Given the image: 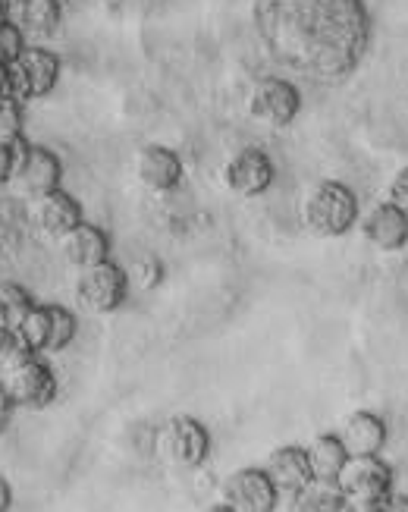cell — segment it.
I'll use <instances>...</instances> for the list:
<instances>
[{"mask_svg": "<svg viewBox=\"0 0 408 512\" xmlns=\"http://www.w3.org/2000/svg\"><path fill=\"white\" fill-rule=\"evenodd\" d=\"M57 377L38 352L19 346L13 333L0 337V393L10 406L48 409L57 399Z\"/></svg>", "mask_w": 408, "mask_h": 512, "instance_id": "6da1fadb", "label": "cell"}, {"mask_svg": "<svg viewBox=\"0 0 408 512\" xmlns=\"http://www.w3.org/2000/svg\"><path fill=\"white\" fill-rule=\"evenodd\" d=\"M302 224L314 236H346L358 224V198L346 183H317L302 202Z\"/></svg>", "mask_w": 408, "mask_h": 512, "instance_id": "7a4b0ae2", "label": "cell"}, {"mask_svg": "<svg viewBox=\"0 0 408 512\" xmlns=\"http://www.w3.org/2000/svg\"><path fill=\"white\" fill-rule=\"evenodd\" d=\"M339 487L346 494V509L371 512L380 509L393 491V469L377 456H349V462L339 472Z\"/></svg>", "mask_w": 408, "mask_h": 512, "instance_id": "3957f363", "label": "cell"}, {"mask_svg": "<svg viewBox=\"0 0 408 512\" xmlns=\"http://www.w3.org/2000/svg\"><path fill=\"white\" fill-rule=\"evenodd\" d=\"M60 79V57L48 48L29 44L10 66H7V95L16 101L48 98Z\"/></svg>", "mask_w": 408, "mask_h": 512, "instance_id": "277c9868", "label": "cell"}, {"mask_svg": "<svg viewBox=\"0 0 408 512\" xmlns=\"http://www.w3.org/2000/svg\"><path fill=\"white\" fill-rule=\"evenodd\" d=\"M211 453V434L192 415H176L157 431V456L173 469L192 472L208 459Z\"/></svg>", "mask_w": 408, "mask_h": 512, "instance_id": "5b68a950", "label": "cell"}, {"mask_svg": "<svg viewBox=\"0 0 408 512\" xmlns=\"http://www.w3.org/2000/svg\"><path fill=\"white\" fill-rule=\"evenodd\" d=\"M16 170H13V180L10 189L32 202V198L51 192L60 186V176H63V164L60 158L44 145H29L26 139H19L16 145Z\"/></svg>", "mask_w": 408, "mask_h": 512, "instance_id": "8992f818", "label": "cell"}, {"mask_svg": "<svg viewBox=\"0 0 408 512\" xmlns=\"http://www.w3.org/2000/svg\"><path fill=\"white\" fill-rule=\"evenodd\" d=\"M248 114L252 120L283 129L299 117L302 110V92L283 76H264L248 88Z\"/></svg>", "mask_w": 408, "mask_h": 512, "instance_id": "52a82bcc", "label": "cell"}, {"mask_svg": "<svg viewBox=\"0 0 408 512\" xmlns=\"http://www.w3.org/2000/svg\"><path fill=\"white\" fill-rule=\"evenodd\" d=\"M126 293H129V274L120 264H113L110 258L79 271L76 296L82 299V305L88 311H98V315L117 311L126 302Z\"/></svg>", "mask_w": 408, "mask_h": 512, "instance_id": "ba28073f", "label": "cell"}, {"mask_svg": "<svg viewBox=\"0 0 408 512\" xmlns=\"http://www.w3.org/2000/svg\"><path fill=\"white\" fill-rule=\"evenodd\" d=\"M220 503L230 512H270L277 509V487L264 469H236L220 484Z\"/></svg>", "mask_w": 408, "mask_h": 512, "instance_id": "9c48e42d", "label": "cell"}, {"mask_svg": "<svg viewBox=\"0 0 408 512\" xmlns=\"http://www.w3.org/2000/svg\"><path fill=\"white\" fill-rule=\"evenodd\" d=\"M223 183L239 198H258L274 183V161L261 148H242L226 161Z\"/></svg>", "mask_w": 408, "mask_h": 512, "instance_id": "30bf717a", "label": "cell"}, {"mask_svg": "<svg viewBox=\"0 0 408 512\" xmlns=\"http://www.w3.org/2000/svg\"><path fill=\"white\" fill-rule=\"evenodd\" d=\"M29 220H32V227L41 236L60 239L63 233H70L73 227H79L85 217H82V205L76 202V198L57 186L51 192L32 198V202H29Z\"/></svg>", "mask_w": 408, "mask_h": 512, "instance_id": "8fae6325", "label": "cell"}, {"mask_svg": "<svg viewBox=\"0 0 408 512\" xmlns=\"http://www.w3.org/2000/svg\"><path fill=\"white\" fill-rule=\"evenodd\" d=\"M264 472L277 487V509H283V506L292 509L296 494L314 478L305 447H280V450H274L264 462Z\"/></svg>", "mask_w": 408, "mask_h": 512, "instance_id": "7c38bea8", "label": "cell"}, {"mask_svg": "<svg viewBox=\"0 0 408 512\" xmlns=\"http://www.w3.org/2000/svg\"><path fill=\"white\" fill-rule=\"evenodd\" d=\"M183 158L167 145H145L135 154V176L151 192H173L183 183Z\"/></svg>", "mask_w": 408, "mask_h": 512, "instance_id": "4fadbf2b", "label": "cell"}, {"mask_svg": "<svg viewBox=\"0 0 408 512\" xmlns=\"http://www.w3.org/2000/svg\"><path fill=\"white\" fill-rule=\"evenodd\" d=\"M361 233L380 252H399L408 246V214L393 202H383L361 220Z\"/></svg>", "mask_w": 408, "mask_h": 512, "instance_id": "5bb4252c", "label": "cell"}, {"mask_svg": "<svg viewBox=\"0 0 408 512\" xmlns=\"http://www.w3.org/2000/svg\"><path fill=\"white\" fill-rule=\"evenodd\" d=\"M57 249L63 255V261L76 267V271H82V267H92L98 261H107L110 258V236L95 227V224H82L73 227L70 233H63L57 239Z\"/></svg>", "mask_w": 408, "mask_h": 512, "instance_id": "9a60e30c", "label": "cell"}, {"mask_svg": "<svg viewBox=\"0 0 408 512\" xmlns=\"http://www.w3.org/2000/svg\"><path fill=\"white\" fill-rule=\"evenodd\" d=\"M339 440L349 456H377L387 447V421L374 412H352L339 428Z\"/></svg>", "mask_w": 408, "mask_h": 512, "instance_id": "2e32d148", "label": "cell"}, {"mask_svg": "<svg viewBox=\"0 0 408 512\" xmlns=\"http://www.w3.org/2000/svg\"><path fill=\"white\" fill-rule=\"evenodd\" d=\"M13 13H16L13 22L26 32V38H51L63 19L60 0H19Z\"/></svg>", "mask_w": 408, "mask_h": 512, "instance_id": "e0dca14e", "label": "cell"}, {"mask_svg": "<svg viewBox=\"0 0 408 512\" xmlns=\"http://www.w3.org/2000/svg\"><path fill=\"white\" fill-rule=\"evenodd\" d=\"M308 465L314 478H339V472H343V465L349 462V450L346 443L339 440V434H317L308 447Z\"/></svg>", "mask_w": 408, "mask_h": 512, "instance_id": "ac0fdd59", "label": "cell"}, {"mask_svg": "<svg viewBox=\"0 0 408 512\" xmlns=\"http://www.w3.org/2000/svg\"><path fill=\"white\" fill-rule=\"evenodd\" d=\"M299 512H339L346 509V494L336 478H311L292 500Z\"/></svg>", "mask_w": 408, "mask_h": 512, "instance_id": "d6986e66", "label": "cell"}, {"mask_svg": "<svg viewBox=\"0 0 408 512\" xmlns=\"http://www.w3.org/2000/svg\"><path fill=\"white\" fill-rule=\"evenodd\" d=\"M48 333H51V315L48 305H32L29 315L19 321V327L13 330V340L19 346H26L32 352H48Z\"/></svg>", "mask_w": 408, "mask_h": 512, "instance_id": "ffe728a7", "label": "cell"}, {"mask_svg": "<svg viewBox=\"0 0 408 512\" xmlns=\"http://www.w3.org/2000/svg\"><path fill=\"white\" fill-rule=\"evenodd\" d=\"M32 305H35V299L26 286H19L13 280L0 283V330L13 333L19 327V321L29 315Z\"/></svg>", "mask_w": 408, "mask_h": 512, "instance_id": "44dd1931", "label": "cell"}, {"mask_svg": "<svg viewBox=\"0 0 408 512\" xmlns=\"http://www.w3.org/2000/svg\"><path fill=\"white\" fill-rule=\"evenodd\" d=\"M48 315H51V333H48V352H60L76 340V330L79 321L70 308L63 305H48Z\"/></svg>", "mask_w": 408, "mask_h": 512, "instance_id": "7402d4cb", "label": "cell"}, {"mask_svg": "<svg viewBox=\"0 0 408 512\" xmlns=\"http://www.w3.org/2000/svg\"><path fill=\"white\" fill-rule=\"evenodd\" d=\"M22 139V101L0 95V145H16Z\"/></svg>", "mask_w": 408, "mask_h": 512, "instance_id": "603a6c76", "label": "cell"}, {"mask_svg": "<svg viewBox=\"0 0 408 512\" xmlns=\"http://www.w3.org/2000/svg\"><path fill=\"white\" fill-rule=\"evenodd\" d=\"M29 48V38L22 32L16 22L10 19L4 29H0V66H10L22 51Z\"/></svg>", "mask_w": 408, "mask_h": 512, "instance_id": "cb8c5ba5", "label": "cell"}, {"mask_svg": "<svg viewBox=\"0 0 408 512\" xmlns=\"http://www.w3.org/2000/svg\"><path fill=\"white\" fill-rule=\"evenodd\" d=\"M390 202L408 214V167L393 176V183H390Z\"/></svg>", "mask_w": 408, "mask_h": 512, "instance_id": "d4e9b609", "label": "cell"}, {"mask_svg": "<svg viewBox=\"0 0 408 512\" xmlns=\"http://www.w3.org/2000/svg\"><path fill=\"white\" fill-rule=\"evenodd\" d=\"M16 170V148L13 145H0V189L10 186Z\"/></svg>", "mask_w": 408, "mask_h": 512, "instance_id": "484cf974", "label": "cell"}, {"mask_svg": "<svg viewBox=\"0 0 408 512\" xmlns=\"http://www.w3.org/2000/svg\"><path fill=\"white\" fill-rule=\"evenodd\" d=\"M380 512H408V497L405 494H387V500L380 503Z\"/></svg>", "mask_w": 408, "mask_h": 512, "instance_id": "4316f807", "label": "cell"}, {"mask_svg": "<svg viewBox=\"0 0 408 512\" xmlns=\"http://www.w3.org/2000/svg\"><path fill=\"white\" fill-rule=\"evenodd\" d=\"M10 506H13V491L7 487V481L0 478V512H7Z\"/></svg>", "mask_w": 408, "mask_h": 512, "instance_id": "83f0119b", "label": "cell"}, {"mask_svg": "<svg viewBox=\"0 0 408 512\" xmlns=\"http://www.w3.org/2000/svg\"><path fill=\"white\" fill-rule=\"evenodd\" d=\"M10 19H13V7L7 4V0H0V29H4Z\"/></svg>", "mask_w": 408, "mask_h": 512, "instance_id": "f1b7e54d", "label": "cell"}, {"mask_svg": "<svg viewBox=\"0 0 408 512\" xmlns=\"http://www.w3.org/2000/svg\"><path fill=\"white\" fill-rule=\"evenodd\" d=\"M7 412H10V409H0V431H4V418H7Z\"/></svg>", "mask_w": 408, "mask_h": 512, "instance_id": "f546056e", "label": "cell"}, {"mask_svg": "<svg viewBox=\"0 0 408 512\" xmlns=\"http://www.w3.org/2000/svg\"><path fill=\"white\" fill-rule=\"evenodd\" d=\"M7 4H10V7H16V4H19V0H7Z\"/></svg>", "mask_w": 408, "mask_h": 512, "instance_id": "4dcf8cb0", "label": "cell"}, {"mask_svg": "<svg viewBox=\"0 0 408 512\" xmlns=\"http://www.w3.org/2000/svg\"><path fill=\"white\" fill-rule=\"evenodd\" d=\"M4 333H7V330H0V337H4Z\"/></svg>", "mask_w": 408, "mask_h": 512, "instance_id": "1f68e13d", "label": "cell"}]
</instances>
